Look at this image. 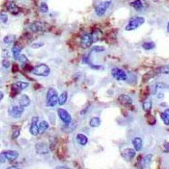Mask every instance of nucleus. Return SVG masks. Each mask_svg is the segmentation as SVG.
Instances as JSON below:
<instances>
[{"mask_svg":"<svg viewBox=\"0 0 169 169\" xmlns=\"http://www.w3.org/2000/svg\"><path fill=\"white\" fill-rule=\"evenodd\" d=\"M32 74L39 76L46 77L50 74V68L46 64L41 63L32 67L31 71Z\"/></svg>","mask_w":169,"mask_h":169,"instance_id":"1","label":"nucleus"},{"mask_svg":"<svg viewBox=\"0 0 169 169\" xmlns=\"http://www.w3.org/2000/svg\"><path fill=\"white\" fill-rule=\"evenodd\" d=\"M24 111V108L19 106H14L11 107L8 110L9 116L13 119H20L23 115Z\"/></svg>","mask_w":169,"mask_h":169,"instance_id":"8","label":"nucleus"},{"mask_svg":"<svg viewBox=\"0 0 169 169\" xmlns=\"http://www.w3.org/2000/svg\"><path fill=\"white\" fill-rule=\"evenodd\" d=\"M50 125L48 123L46 120H43L39 124V135H42L43 133L48 129Z\"/></svg>","mask_w":169,"mask_h":169,"instance_id":"22","label":"nucleus"},{"mask_svg":"<svg viewBox=\"0 0 169 169\" xmlns=\"http://www.w3.org/2000/svg\"><path fill=\"white\" fill-rule=\"evenodd\" d=\"M132 144L133 145L134 149L135 151L139 152L141 151L143 148V141L142 139L140 137H135L133 141H132Z\"/></svg>","mask_w":169,"mask_h":169,"instance_id":"17","label":"nucleus"},{"mask_svg":"<svg viewBox=\"0 0 169 169\" xmlns=\"http://www.w3.org/2000/svg\"><path fill=\"white\" fill-rule=\"evenodd\" d=\"M160 117L165 125H169V117L167 115H165L164 112L160 114Z\"/></svg>","mask_w":169,"mask_h":169,"instance_id":"32","label":"nucleus"},{"mask_svg":"<svg viewBox=\"0 0 169 169\" xmlns=\"http://www.w3.org/2000/svg\"><path fill=\"white\" fill-rule=\"evenodd\" d=\"M147 117V121H148V123L150 124H154L156 123V119L154 118V116L153 115H152L151 114H150V112H148V115L146 116Z\"/></svg>","mask_w":169,"mask_h":169,"instance_id":"31","label":"nucleus"},{"mask_svg":"<svg viewBox=\"0 0 169 169\" xmlns=\"http://www.w3.org/2000/svg\"><path fill=\"white\" fill-rule=\"evenodd\" d=\"M39 121V119L38 116H34L32 119L31 124L29 128V132L30 133L34 136H37L39 135V124L38 123Z\"/></svg>","mask_w":169,"mask_h":169,"instance_id":"12","label":"nucleus"},{"mask_svg":"<svg viewBox=\"0 0 169 169\" xmlns=\"http://www.w3.org/2000/svg\"><path fill=\"white\" fill-rule=\"evenodd\" d=\"M8 20V16L5 14H0V23H6Z\"/></svg>","mask_w":169,"mask_h":169,"instance_id":"33","label":"nucleus"},{"mask_svg":"<svg viewBox=\"0 0 169 169\" xmlns=\"http://www.w3.org/2000/svg\"><path fill=\"white\" fill-rule=\"evenodd\" d=\"M164 148L165 152H169V142L166 141L164 143Z\"/></svg>","mask_w":169,"mask_h":169,"instance_id":"39","label":"nucleus"},{"mask_svg":"<svg viewBox=\"0 0 169 169\" xmlns=\"http://www.w3.org/2000/svg\"><path fill=\"white\" fill-rule=\"evenodd\" d=\"M101 124V120L99 117H93L89 121V125L91 127H98Z\"/></svg>","mask_w":169,"mask_h":169,"instance_id":"24","label":"nucleus"},{"mask_svg":"<svg viewBox=\"0 0 169 169\" xmlns=\"http://www.w3.org/2000/svg\"><path fill=\"white\" fill-rule=\"evenodd\" d=\"M112 3V0H106V1L103 2L96 6L95 8V14H97L98 16H103L106 14V11L109 8Z\"/></svg>","mask_w":169,"mask_h":169,"instance_id":"6","label":"nucleus"},{"mask_svg":"<svg viewBox=\"0 0 169 169\" xmlns=\"http://www.w3.org/2000/svg\"><path fill=\"white\" fill-rule=\"evenodd\" d=\"M18 156L19 154L15 150H6L0 154V163H5L6 160L10 162L15 161Z\"/></svg>","mask_w":169,"mask_h":169,"instance_id":"4","label":"nucleus"},{"mask_svg":"<svg viewBox=\"0 0 169 169\" xmlns=\"http://www.w3.org/2000/svg\"><path fill=\"white\" fill-rule=\"evenodd\" d=\"M7 9L14 16H16L20 12V10L18 8V7L16 6V4L13 2H10L8 3V4L6 6Z\"/></svg>","mask_w":169,"mask_h":169,"instance_id":"15","label":"nucleus"},{"mask_svg":"<svg viewBox=\"0 0 169 169\" xmlns=\"http://www.w3.org/2000/svg\"><path fill=\"white\" fill-rule=\"evenodd\" d=\"M93 43V36L89 33H85L83 35L80 39V46L83 49H87L92 45Z\"/></svg>","mask_w":169,"mask_h":169,"instance_id":"10","label":"nucleus"},{"mask_svg":"<svg viewBox=\"0 0 169 169\" xmlns=\"http://www.w3.org/2000/svg\"><path fill=\"white\" fill-rule=\"evenodd\" d=\"M20 134V130H16V131H14V133H12V139H14V140H15V139H16L18 137H19Z\"/></svg>","mask_w":169,"mask_h":169,"instance_id":"38","label":"nucleus"},{"mask_svg":"<svg viewBox=\"0 0 169 169\" xmlns=\"http://www.w3.org/2000/svg\"><path fill=\"white\" fill-rule=\"evenodd\" d=\"M3 97H4V94H3V93L2 91H0V102H1V101L3 100Z\"/></svg>","mask_w":169,"mask_h":169,"instance_id":"41","label":"nucleus"},{"mask_svg":"<svg viewBox=\"0 0 169 169\" xmlns=\"http://www.w3.org/2000/svg\"><path fill=\"white\" fill-rule=\"evenodd\" d=\"M58 116H59V118L64 124L68 125V124L71 123L72 116L68 113L67 110H66L65 109L63 108H59L58 110Z\"/></svg>","mask_w":169,"mask_h":169,"instance_id":"9","label":"nucleus"},{"mask_svg":"<svg viewBox=\"0 0 169 169\" xmlns=\"http://www.w3.org/2000/svg\"><path fill=\"white\" fill-rule=\"evenodd\" d=\"M36 152L37 154H40V155H43L49 153V148L47 144H43V142L37 143L35 145Z\"/></svg>","mask_w":169,"mask_h":169,"instance_id":"13","label":"nucleus"},{"mask_svg":"<svg viewBox=\"0 0 169 169\" xmlns=\"http://www.w3.org/2000/svg\"><path fill=\"white\" fill-rule=\"evenodd\" d=\"M56 168H68L64 167H56Z\"/></svg>","mask_w":169,"mask_h":169,"instance_id":"43","label":"nucleus"},{"mask_svg":"<svg viewBox=\"0 0 169 169\" xmlns=\"http://www.w3.org/2000/svg\"><path fill=\"white\" fill-rule=\"evenodd\" d=\"M152 158V155H151V154H150V155H148L147 156H145L144 158L142 160L143 166L145 167L147 166H148V165H150V164L151 163Z\"/></svg>","mask_w":169,"mask_h":169,"instance_id":"29","label":"nucleus"},{"mask_svg":"<svg viewBox=\"0 0 169 169\" xmlns=\"http://www.w3.org/2000/svg\"><path fill=\"white\" fill-rule=\"evenodd\" d=\"M46 98L47 106H48V107H54L58 104V94L57 91L54 88H49V89L47 92Z\"/></svg>","mask_w":169,"mask_h":169,"instance_id":"3","label":"nucleus"},{"mask_svg":"<svg viewBox=\"0 0 169 169\" xmlns=\"http://www.w3.org/2000/svg\"><path fill=\"white\" fill-rule=\"evenodd\" d=\"M18 71V65H16V64H14L13 67H12V71L14 72H16Z\"/></svg>","mask_w":169,"mask_h":169,"instance_id":"40","label":"nucleus"},{"mask_svg":"<svg viewBox=\"0 0 169 169\" xmlns=\"http://www.w3.org/2000/svg\"><path fill=\"white\" fill-rule=\"evenodd\" d=\"M22 49H23V47H21L19 45H18V44H16V45H14L13 46L12 48V52L13 54V57L15 60H18V58H19L20 56Z\"/></svg>","mask_w":169,"mask_h":169,"instance_id":"18","label":"nucleus"},{"mask_svg":"<svg viewBox=\"0 0 169 169\" xmlns=\"http://www.w3.org/2000/svg\"><path fill=\"white\" fill-rule=\"evenodd\" d=\"M2 66L5 68H8L10 67V61L7 59V58H4V60L2 61Z\"/></svg>","mask_w":169,"mask_h":169,"instance_id":"35","label":"nucleus"},{"mask_svg":"<svg viewBox=\"0 0 169 169\" xmlns=\"http://www.w3.org/2000/svg\"><path fill=\"white\" fill-rule=\"evenodd\" d=\"M118 101L120 104L123 106H128L132 104V103H133V99L128 95L121 94L118 98Z\"/></svg>","mask_w":169,"mask_h":169,"instance_id":"14","label":"nucleus"},{"mask_svg":"<svg viewBox=\"0 0 169 169\" xmlns=\"http://www.w3.org/2000/svg\"><path fill=\"white\" fill-rule=\"evenodd\" d=\"M40 11H41V12H42L43 14L48 12L49 8H48V6H47L46 3L41 2V5H40Z\"/></svg>","mask_w":169,"mask_h":169,"instance_id":"30","label":"nucleus"},{"mask_svg":"<svg viewBox=\"0 0 169 169\" xmlns=\"http://www.w3.org/2000/svg\"><path fill=\"white\" fill-rule=\"evenodd\" d=\"M18 103H19V105L22 106V107L26 108V107H28V106L30 105L31 100L27 95L23 94L19 98Z\"/></svg>","mask_w":169,"mask_h":169,"instance_id":"16","label":"nucleus"},{"mask_svg":"<svg viewBox=\"0 0 169 169\" xmlns=\"http://www.w3.org/2000/svg\"><path fill=\"white\" fill-rule=\"evenodd\" d=\"M68 100V93L67 91H63L58 97V104L60 106H63L66 104V102H67Z\"/></svg>","mask_w":169,"mask_h":169,"instance_id":"23","label":"nucleus"},{"mask_svg":"<svg viewBox=\"0 0 169 169\" xmlns=\"http://www.w3.org/2000/svg\"><path fill=\"white\" fill-rule=\"evenodd\" d=\"M143 110L146 112H150L152 108V103L151 101H145L143 103Z\"/></svg>","mask_w":169,"mask_h":169,"instance_id":"26","label":"nucleus"},{"mask_svg":"<svg viewBox=\"0 0 169 169\" xmlns=\"http://www.w3.org/2000/svg\"><path fill=\"white\" fill-rule=\"evenodd\" d=\"M156 87L158 88H160V89H167V88L169 87V86H168V84L163 83H157L156 84Z\"/></svg>","mask_w":169,"mask_h":169,"instance_id":"36","label":"nucleus"},{"mask_svg":"<svg viewBox=\"0 0 169 169\" xmlns=\"http://www.w3.org/2000/svg\"><path fill=\"white\" fill-rule=\"evenodd\" d=\"M142 47L143 49L145 50H153L156 47V44L152 41H148V42H145L142 44Z\"/></svg>","mask_w":169,"mask_h":169,"instance_id":"25","label":"nucleus"},{"mask_svg":"<svg viewBox=\"0 0 169 169\" xmlns=\"http://www.w3.org/2000/svg\"><path fill=\"white\" fill-rule=\"evenodd\" d=\"M130 6L133 7L137 12H141L143 8H144V5H143L141 0H134L133 2L130 3Z\"/></svg>","mask_w":169,"mask_h":169,"instance_id":"21","label":"nucleus"},{"mask_svg":"<svg viewBox=\"0 0 169 169\" xmlns=\"http://www.w3.org/2000/svg\"><path fill=\"white\" fill-rule=\"evenodd\" d=\"M18 60H19L20 61V62H22V63H24V64H27L28 62V58L24 54H22V56H20L19 58H18Z\"/></svg>","mask_w":169,"mask_h":169,"instance_id":"34","label":"nucleus"},{"mask_svg":"<svg viewBox=\"0 0 169 169\" xmlns=\"http://www.w3.org/2000/svg\"><path fill=\"white\" fill-rule=\"evenodd\" d=\"M164 113H165V115H167V116L169 117V108H168V109H167V110H165Z\"/></svg>","mask_w":169,"mask_h":169,"instance_id":"42","label":"nucleus"},{"mask_svg":"<svg viewBox=\"0 0 169 169\" xmlns=\"http://www.w3.org/2000/svg\"><path fill=\"white\" fill-rule=\"evenodd\" d=\"M15 41V36L10 35H7L4 38H3V42L6 44H11Z\"/></svg>","mask_w":169,"mask_h":169,"instance_id":"28","label":"nucleus"},{"mask_svg":"<svg viewBox=\"0 0 169 169\" xmlns=\"http://www.w3.org/2000/svg\"><path fill=\"white\" fill-rule=\"evenodd\" d=\"M76 141L78 144L80 145H85L88 143V138L87 137V136H85L83 134L81 133H79L76 135Z\"/></svg>","mask_w":169,"mask_h":169,"instance_id":"19","label":"nucleus"},{"mask_svg":"<svg viewBox=\"0 0 169 169\" xmlns=\"http://www.w3.org/2000/svg\"><path fill=\"white\" fill-rule=\"evenodd\" d=\"M167 32H169V22H168V23L167 24Z\"/></svg>","mask_w":169,"mask_h":169,"instance_id":"44","label":"nucleus"},{"mask_svg":"<svg viewBox=\"0 0 169 169\" xmlns=\"http://www.w3.org/2000/svg\"><path fill=\"white\" fill-rule=\"evenodd\" d=\"M145 23V18L142 16H134L130 18L129 21L126 26L125 30L127 31H134L138 28Z\"/></svg>","mask_w":169,"mask_h":169,"instance_id":"2","label":"nucleus"},{"mask_svg":"<svg viewBox=\"0 0 169 169\" xmlns=\"http://www.w3.org/2000/svg\"><path fill=\"white\" fill-rule=\"evenodd\" d=\"M43 46H44V43H43V42L35 43L34 44H32V48L37 49V48H40V47H41Z\"/></svg>","mask_w":169,"mask_h":169,"instance_id":"37","label":"nucleus"},{"mask_svg":"<svg viewBox=\"0 0 169 169\" xmlns=\"http://www.w3.org/2000/svg\"><path fill=\"white\" fill-rule=\"evenodd\" d=\"M47 23L45 22L41 21H35L33 23H32L30 26L31 30L34 32H43L47 28Z\"/></svg>","mask_w":169,"mask_h":169,"instance_id":"11","label":"nucleus"},{"mask_svg":"<svg viewBox=\"0 0 169 169\" xmlns=\"http://www.w3.org/2000/svg\"><path fill=\"white\" fill-rule=\"evenodd\" d=\"M123 156L125 158H127L128 160H131L136 155V152L132 148H127L124 150Z\"/></svg>","mask_w":169,"mask_h":169,"instance_id":"20","label":"nucleus"},{"mask_svg":"<svg viewBox=\"0 0 169 169\" xmlns=\"http://www.w3.org/2000/svg\"><path fill=\"white\" fill-rule=\"evenodd\" d=\"M156 74H169V67L168 66H164L156 70Z\"/></svg>","mask_w":169,"mask_h":169,"instance_id":"27","label":"nucleus"},{"mask_svg":"<svg viewBox=\"0 0 169 169\" xmlns=\"http://www.w3.org/2000/svg\"><path fill=\"white\" fill-rule=\"evenodd\" d=\"M29 85V83L27 82H24V81H18L15 83H14L11 86V93L10 95L12 98H14L19 94L21 91L25 89L26 88H27Z\"/></svg>","mask_w":169,"mask_h":169,"instance_id":"5","label":"nucleus"},{"mask_svg":"<svg viewBox=\"0 0 169 169\" xmlns=\"http://www.w3.org/2000/svg\"><path fill=\"white\" fill-rule=\"evenodd\" d=\"M111 75L114 79L116 80H125L127 79V75L126 72L123 69L118 67H115L111 70Z\"/></svg>","mask_w":169,"mask_h":169,"instance_id":"7","label":"nucleus"}]
</instances>
